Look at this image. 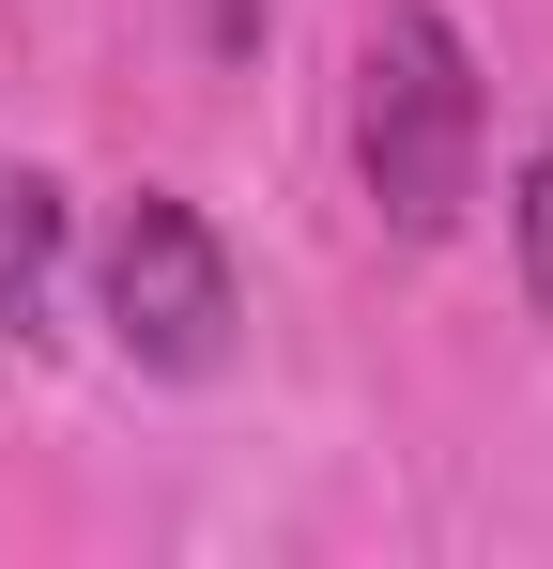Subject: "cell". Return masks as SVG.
I'll list each match as a JSON object with an SVG mask.
<instances>
[{"label":"cell","mask_w":553,"mask_h":569,"mask_svg":"<svg viewBox=\"0 0 553 569\" xmlns=\"http://www.w3.org/2000/svg\"><path fill=\"white\" fill-rule=\"evenodd\" d=\"M507 247H523V308L553 323V139L507 170Z\"/></svg>","instance_id":"cell-4"},{"label":"cell","mask_w":553,"mask_h":569,"mask_svg":"<svg viewBox=\"0 0 553 569\" xmlns=\"http://www.w3.org/2000/svg\"><path fill=\"white\" fill-rule=\"evenodd\" d=\"M200 31H215V62H247L262 47V0H200Z\"/></svg>","instance_id":"cell-5"},{"label":"cell","mask_w":553,"mask_h":569,"mask_svg":"<svg viewBox=\"0 0 553 569\" xmlns=\"http://www.w3.org/2000/svg\"><path fill=\"white\" fill-rule=\"evenodd\" d=\"M62 186L47 170H0V339H62Z\"/></svg>","instance_id":"cell-3"},{"label":"cell","mask_w":553,"mask_h":569,"mask_svg":"<svg viewBox=\"0 0 553 569\" xmlns=\"http://www.w3.org/2000/svg\"><path fill=\"white\" fill-rule=\"evenodd\" d=\"M492 170V93H476V47H461L446 0H384L354 47V186L400 247H446L476 216Z\"/></svg>","instance_id":"cell-1"},{"label":"cell","mask_w":553,"mask_h":569,"mask_svg":"<svg viewBox=\"0 0 553 569\" xmlns=\"http://www.w3.org/2000/svg\"><path fill=\"white\" fill-rule=\"evenodd\" d=\"M92 308H108L123 370H154V385L231 370V323H247L215 216H200V200H170V186H139L123 216H108V247H92Z\"/></svg>","instance_id":"cell-2"}]
</instances>
